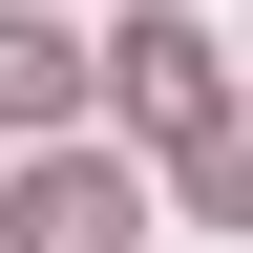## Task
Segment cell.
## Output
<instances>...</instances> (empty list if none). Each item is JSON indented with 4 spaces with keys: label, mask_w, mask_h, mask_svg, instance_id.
<instances>
[{
    "label": "cell",
    "mask_w": 253,
    "mask_h": 253,
    "mask_svg": "<svg viewBox=\"0 0 253 253\" xmlns=\"http://www.w3.org/2000/svg\"><path fill=\"white\" fill-rule=\"evenodd\" d=\"M0 232H21V253H148V190L84 148V169H21V211H0Z\"/></svg>",
    "instance_id": "obj_1"
},
{
    "label": "cell",
    "mask_w": 253,
    "mask_h": 253,
    "mask_svg": "<svg viewBox=\"0 0 253 253\" xmlns=\"http://www.w3.org/2000/svg\"><path fill=\"white\" fill-rule=\"evenodd\" d=\"M126 106L169 148H211V21H126Z\"/></svg>",
    "instance_id": "obj_2"
},
{
    "label": "cell",
    "mask_w": 253,
    "mask_h": 253,
    "mask_svg": "<svg viewBox=\"0 0 253 253\" xmlns=\"http://www.w3.org/2000/svg\"><path fill=\"white\" fill-rule=\"evenodd\" d=\"M63 84H84V63H63V21H0V126H42Z\"/></svg>",
    "instance_id": "obj_3"
}]
</instances>
